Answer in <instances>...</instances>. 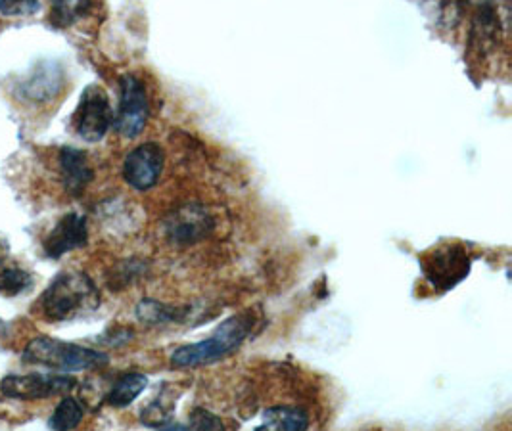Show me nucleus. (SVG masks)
Returning <instances> with one entry per match:
<instances>
[{
	"label": "nucleus",
	"instance_id": "11",
	"mask_svg": "<svg viewBox=\"0 0 512 431\" xmlns=\"http://www.w3.org/2000/svg\"><path fill=\"white\" fill-rule=\"evenodd\" d=\"M64 87V73L56 64H41L20 83V94L35 104H45L56 98Z\"/></svg>",
	"mask_w": 512,
	"mask_h": 431
},
{
	"label": "nucleus",
	"instance_id": "9",
	"mask_svg": "<svg viewBox=\"0 0 512 431\" xmlns=\"http://www.w3.org/2000/svg\"><path fill=\"white\" fill-rule=\"evenodd\" d=\"M163 150L154 144L146 142L140 144L133 152L127 154L123 161V179L127 184L139 192L150 190L160 181V175L163 171Z\"/></svg>",
	"mask_w": 512,
	"mask_h": 431
},
{
	"label": "nucleus",
	"instance_id": "21",
	"mask_svg": "<svg viewBox=\"0 0 512 431\" xmlns=\"http://www.w3.org/2000/svg\"><path fill=\"white\" fill-rule=\"evenodd\" d=\"M190 430H223V420L206 409H194L188 416Z\"/></svg>",
	"mask_w": 512,
	"mask_h": 431
},
{
	"label": "nucleus",
	"instance_id": "12",
	"mask_svg": "<svg viewBox=\"0 0 512 431\" xmlns=\"http://www.w3.org/2000/svg\"><path fill=\"white\" fill-rule=\"evenodd\" d=\"M58 163H60L64 190L75 198L81 196L94 179L93 167L89 163V158L85 156V152L77 148H62Z\"/></svg>",
	"mask_w": 512,
	"mask_h": 431
},
{
	"label": "nucleus",
	"instance_id": "17",
	"mask_svg": "<svg viewBox=\"0 0 512 431\" xmlns=\"http://www.w3.org/2000/svg\"><path fill=\"white\" fill-rule=\"evenodd\" d=\"M85 416V407L81 401H77L75 397H64L58 407L54 410V414L48 420L50 430L70 431L75 430Z\"/></svg>",
	"mask_w": 512,
	"mask_h": 431
},
{
	"label": "nucleus",
	"instance_id": "18",
	"mask_svg": "<svg viewBox=\"0 0 512 431\" xmlns=\"http://www.w3.org/2000/svg\"><path fill=\"white\" fill-rule=\"evenodd\" d=\"M173 405H175V401H173V397L167 395V389H165L160 397H156L146 409H142V416H140L142 424H146L150 428L165 430L171 422L169 412L173 409Z\"/></svg>",
	"mask_w": 512,
	"mask_h": 431
},
{
	"label": "nucleus",
	"instance_id": "13",
	"mask_svg": "<svg viewBox=\"0 0 512 431\" xmlns=\"http://www.w3.org/2000/svg\"><path fill=\"white\" fill-rule=\"evenodd\" d=\"M33 286L31 274L24 271L12 257L10 251L0 244V294L14 295L24 294Z\"/></svg>",
	"mask_w": 512,
	"mask_h": 431
},
{
	"label": "nucleus",
	"instance_id": "15",
	"mask_svg": "<svg viewBox=\"0 0 512 431\" xmlns=\"http://www.w3.org/2000/svg\"><path fill=\"white\" fill-rule=\"evenodd\" d=\"M148 386V378L140 372H127L121 378H117L116 384L106 395V403L114 409L129 407L140 393Z\"/></svg>",
	"mask_w": 512,
	"mask_h": 431
},
{
	"label": "nucleus",
	"instance_id": "22",
	"mask_svg": "<svg viewBox=\"0 0 512 431\" xmlns=\"http://www.w3.org/2000/svg\"><path fill=\"white\" fill-rule=\"evenodd\" d=\"M108 336H110L108 340H100V343L108 345V347H119V345H125L127 341L133 340V330L116 328V330H110Z\"/></svg>",
	"mask_w": 512,
	"mask_h": 431
},
{
	"label": "nucleus",
	"instance_id": "7",
	"mask_svg": "<svg viewBox=\"0 0 512 431\" xmlns=\"http://www.w3.org/2000/svg\"><path fill=\"white\" fill-rule=\"evenodd\" d=\"M77 387L75 378L68 374H24L6 376L0 382V393L18 401H43L56 395H68Z\"/></svg>",
	"mask_w": 512,
	"mask_h": 431
},
{
	"label": "nucleus",
	"instance_id": "4",
	"mask_svg": "<svg viewBox=\"0 0 512 431\" xmlns=\"http://www.w3.org/2000/svg\"><path fill=\"white\" fill-rule=\"evenodd\" d=\"M470 255L465 246H440L420 259L428 284L438 292H449L470 273Z\"/></svg>",
	"mask_w": 512,
	"mask_h": 431
},
{
	"label": "nucleus",
	"instance_id": "6",
	"mask_svg": "<svg viewBox=\"0 0 512 431\" xmlns=\"http://www.w3.org/2000/svg\"><path fill=\"white\" fill-rule=\"evenodd\" d=\"M215 228L210 211L202 204H185L163 221V234L171 246L188 248L208 238Z\"/></svg>",
	"mask_w": 512,
	"mask_h": 431
},
{
	"label": "nucleus",
	"instance_id": "16",
	"mask_svg": "<svg viewBox=\"0 0 512 431\" xmlns=\"http://www.w3.org/2000/svg\"><path fill=\"white\" fill-rule=\"evenodd\" d=\"M303 431L309 428V416L298 407H271L263 412V426L257 430Z\"/></svg>",
	"mask_w": 512,
	"mask_h": 431
},
{
	"label": "nucleus",
	"instance_id": "20",
	"mask_svg": "<svg viewBox=\"0 0 512 431\" xmlns=\"http://www.w3.org/2000/svg\"><path fill=\"white\" fill-rule=\"evenodd\" d=\"M39 8V0H0V14L6 18L31 16Z\"/></svg>",
	"mask_w": 512,
	"mask_h": 431
},
{
	"label": "nucleus",
	"instance_id": "10",
	"mask_svg": "<svg viewBox=\"0 0 512 431\" xmlns=\"http://www.w3.org/2000/svg\"><path fill=\"white\" fill-rule=\"evenodd\" d=\"M87 242V219L79 213H66L45 238L43 250L48 259H60L70 251L85 248Z\"/></svg>",
	"mask_w": 512,
	"mask_h": 431
},
{
	"label": "nucleus",
	"instance_id": "23",
	"mask_svg": "<svg viewBox=\"0 0 512 431\" xmlns=\"http://www.w3.org/2000/svg\"><path fill=\"white\" fill-rule=\"evenodd\" d=\"M470 4H478V6H486L489 4V0H468Z\"/></svg>",
	"mask_w": 512,
	"mask_h": 431
},
{
	"label": "nucleus",
	"instance_id": "5",
	"mask_svg": "<svg viewBox=\"0 0 512 431\" xmlns=\"http://www.w3.org/2000/svg\"><path fill=\"white\" fill-rule=\"evenodd\" d=\"M114 123L110 98L98 85H89L77 104L73 114V129L87 142H100L108 135Z\"/></svg>",
	"mask_w": 512,
	"mask_h": 431
},
{
	"label": "nucleus",
	"instance_id": "2",
	"mask_svg": "<svg viewBox=\"0 0 512 431\" xmlns=\"http://www.w3.org/2000/svg\"><path fill=\"white\" fill-rule=\"evenodd\" d=\"M100 305L98 288L85 273L58 274L41 297V311L52 322L87 317Z\"/></svg>",
	"mask_w": 512,
	"mask_h": 431
},
{
	"label": "nucleus",
	"instance_id": "19",
	"mask_svg": "<svg viewBox=\"0 0 512 431\" xmlns=\"http://www.w3.org/2000/svg\"><path fill=\"white\" fill-rule=\"evenodd\" d=\"M91 10V0H52V22L68 27Z\"/></svg>",
	"mask_w": 512,
	"mask_h": 431
},
{
	"label": "nucleus",
	"instance_id": "14",
	"mask_svg": "<svg viewBox=\"0 0 512 431\" xmlns=\"http://www.w3.org/2000/svg\"><path fill=\"white\" fill-rule=\"evenodd\" d=\"M188 309L171 307L158 299H142L137 305V318L146 326H167L173 322H183Z\"/></svg>",
	"mask_w": 512,
	"mask_h": 431
},
{
	"label": "nucleus",
	"instance_id": "8",
	"mask_svg": "<svg viewBox=\"0 0 512 431\" xmlns=\"http://www.w3.org/2000/svg\"><path fill=\"white\" fill-rule=\"evenodd\" d=\"M150 115V104L146 89L139 77L125 75L121 77L119 110L116 115V129L121 137L137 138L146 127Z\"/></svg>",
	"mask_w": 512,
	"mask_h": 431
},
{
	"label": "nucleus",
	"instance_id": "1",
	"mask_svg": "<svg viewBox=\"0 0 512 431\" xmlns=\"http://www.w3.org/2000/svg\"><path fill=\"white\" fill-rule=\"evenodd\" d=\"M257 318L252 311L238 313L221 322L208 340L183 345L173 351L171 364L175 368H198L217 363L242 347V343L254 332Z\"/></svg>",
	"mask_w": 512,
	"mask_h": 431
},
{
	"label": "nucleus",
	"instance_id": "3",
	"mask_svg": "<svg viewBox=\"0 0 512 431\" xmlns=\"http://www.w3.org/2000/svg\"><path fill=\"white\" fill-rule=\"evenodd\" d=\"M24 363L45 366L56 372H83V370H98L110 363L106 353L94 351L89 347L68 343V341L54 340L48 336H39L25 345L22 353Z\"/></svg>",
	"mask_w": 512,
	"mask_h": 431
}]
</instances>
